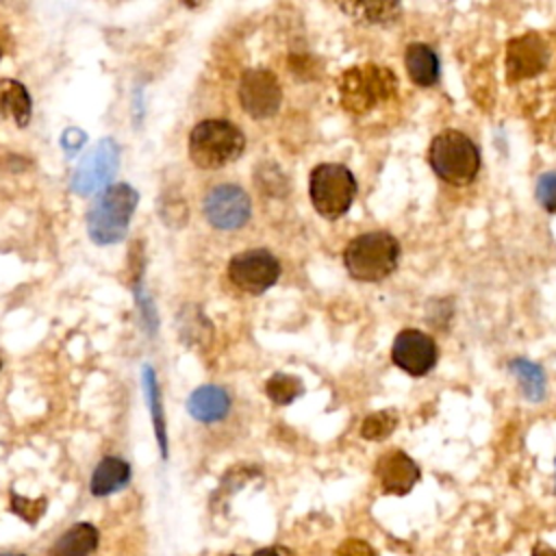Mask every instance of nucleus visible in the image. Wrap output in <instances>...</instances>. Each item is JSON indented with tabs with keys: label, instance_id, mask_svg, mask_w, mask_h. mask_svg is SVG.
Masks as SVG:
<instances>
[{
	"label": "nucleus",
	"instance_id": "2f4dec72",
	"mask_svg": "<svg viewBox=\"0 0 556 556\" xmlns=\"http://www.w3.org/2000/svg\"><path fill=\"white\" fill-rule=\"evenodd\" d=\"M0 367H2V361H0Z\"/></svg>",
	"mask_w": 556,
	"mask_h": 556
},
{
	"label": "nucleus",
	"instance_id": "f3484780",
	"mask_svg": "<svg viewBox=\"0 0 556 556\" xmlns=\"http://www.w3.org/2000/svg\"><path fill=\"white\" fill-rule=\"evenodd\" d=\"M100 534L96 526L80 521L70 526L50 547V556H91L98 547Z\"/></svg>",
	"mask_w": 556,
	"mask_h": 556
},
{
	"label": "nucleus",
	"instance_id": "b1692460",
	"mask_svg": "<svg viewBox=\"0 0 556 556\" xmlns=\"http://www.w3.org/2000/svg\"><path fill=\"white\" fill-rule=\"evenodd\" d=\"M534 195H536V202L547 213H556V172H545L539 176Z\"/></svg>",
	"mask_w": 556,
	"mask_h": 556
},
{
	"label": "nucleus",
	"instance_id": "9d476101",
	"mask_svg": "<svg viewBox=\"0 0 556 556\" xmlns=\"http://www.w3.org/2000/svg\"><path fill=\"white\" fill-rule=\"evenodd\" d=\"M391 361L408 376H426L439 361V348L430 334L417 328H404L391 345Z\"/></svg>",
	"mask_w": 556,
	"mask_h": 556
},
{
	"label": "nucleus",
	"instance_id": "a211bd4d",
	"mask_svg": "<svg viewBox=\"0 0 556 556\" xmlns=\"http://www.w3.org/2000/svg\"><path fill=\"white\" fill-rule=\"evenodd\" d=\"M30 96L26 87L13 78H0V115L26 126L30 119Z\"/></svg>",
	"mask_w": 556,
	"mask_h": 556
},
{
	"label": "nucleus",
	"instance_id": "dca6fc26",
	"mask_svg": "<svg viewBox=\"0 0 556 556\" xmlns=\"http://www.w3.org/2000/svg\"><path fill=\"white\" fill-rule=\"evenodd\" d=\"M128 482H130V465L124 458L106 456L96 465V469L91 473L89 491L96 497H106V495L124 489Z\"/></svg>",
	"mask_w": 556,
	"mask_h": 556
},
{
	"label": "nucleus",
	"instance_id": "4be33fe9",
	"mask_svg": "<svg viewBox=\"0 0 556 556\" xmlns=\"http://www.w3.org/2000/svg\"><path fill=\"white\" fill-rule=\"evenodd\" d=\"M265 393L267 397L278 404V406H287L293 400H298L304 393V384L298 376L291 374H274L271 378H267L265 382Z\"/></svg>",
	"mask_w": 556,
	"mask_h": 556
},
{
	"label": "nucleus",
	"instance_id": "39448f33",
	"mask_svg": "<svg viewBox=\"0 0 556 556\" xmlns=\"http://www.w3.org/2000/svg\"><path fill=\"white\" fill-rule=\"evenodd\" d=\"M243 150V132L228 119H204L189 135V156L202 169L224 167L237 161Z\"/></svg>",
	"mask_w": 556,
	"mask_h": 556
},
{
	"label": "nucleus",
	"instance_id": "5701e85b",
	"mask_svg": "<svg viewBox=\"0 0 556 556\" xmlns=\"http://www.w3.org/2000/svg\"><path fill=\"white\" fill-rule=\"evenodd\" d=\"M397 421H400V417L395 410H391V408L376 410L363 419L361 437L367 441H382L397 428Z\"/></svg>",
	"mask_w": 556,
	"mask_h": 556
},
{
	"label": "nucleus",
	"instance_id": "20e7f679",
	"mask_svg": "<svg viewBox=\"0 0 556 556\" xmlns=\"http://www.w3.org/2000/svg\"><path fill=\"white\" fill-rule=\"evenodd\" d=\"M139 193L126 185L117 182L98 193L96 202L87 213V232L93 243L111 245L126 237L128 224L137 208Z\"/></svg>",
	"mask_w": 556,
	"mask_h": 556
},
{
	"label": "nucleus",
	"instance_id": "7c9ffc66",
	"mask_svg": "<svg viewBox=\"0 0 556 556\" xmlns=\"http://www.w3.org/2000/svg\"><path fill=\"white\" fill-rule=\"evenodd\" d=\"M228 556H237V554H228Z\"/></svg>",
	"mask_w": 556,
	"mask_h": 556
},
{
	"label": "nucleus",
	"instance_id": "f257e3e1",
	"mask_svg": "<svg viewBox=\"0 0 556 556\" xmlns=\"http://www.w3.org/2000/svg\"><path fill=\"white\" fill-rule=\"evenodd\" d=\"M400 241L387 230H371L354 237L343 250V265L354 280L380 282L400 265Z\"/></svg>",
	"mask_w": 556,
	"mask_h": 556
},
{
	"label": "nucleus",
	"instance_id": "c85d7f7f",
	"mask_svg": "<svg viewBox=\"0 0 556 556\" xmlns=\"http://www.w3.org/2000/svg\"><path fill=\"white\" fill-rule=\"evenodd\" d=\"M532 556H556V549L552 545H547V543H536L532 547Z\"/></svg>",
	"mask_w": 556,
	"mask_h": 556
},
{
	"label": "nucleus",
	"instance_id": "a878e982",
	"mask_svg": "<svg viewBox=\"0 0 556 556\" xmlns=\"http://www.w3.org/2000/svg\"><path fill=\"white\" fill-rule=\"evenodd\" d=\"M332 556H378V554L363 539H345L343 543H339V547L334 549Z\"/></svg>",
	"mask_w": 556,
	"mask_h": 556
},
{
	"label": "nucleus",
	"instance_id": "473e14b6",
	"mask_svg": "<svg viewBox=\"0 0 556 556\" xmlns=\"http://www.w3.org/2000/svg\"><path fill=\"white\" fill-rule=\"evenodd\" d=\"M0 56H2V50H0Z\"/></svg>",
	"mask_w": 556,
	"mask_h": 556
},
{
	"label": "nucleus",
	"instance_id": "c756f323",
	"mask_svg": "<svg viewBox=\"0 0 556 556\" xmlns=\"http://www.w3.org/2000/svg\"><path fill=\"white\" fill-rule=\"evenodd\" d=\"M0 556H26V554H20V552H0Z\"/></svg>",
	"mask_w": 556,
	"mask_h": 556
},
{
	"label": "nucleus",
	"instance_id": "0eeeda50",
	"mask_svg": "<svg viewBox=\"0 0 556 556\" xmlns=\"http://www.w3.org/2000/svg\"><path fill=\"white\" fill-rule=\"evenodd\" d=\"M119 165V148L113 139H102L78 163L72 176V191L78 195L102 193Z\"/></svg>",
	"mask_w": 556,
	"mask_h": 556
},
{
	"label": "nucleus",
	"instance_id": "4468645a",
	"mask_svg": "<svg viewBox=\"0 0 556 556\" xmlns=\"http://www.w3.org/2000/svg\"><path fill=\"white\" fill-rule=\"evenodd\" d=\"M187 410L193 419H198L202 424L219 421L230 410V395L226 393V389H222L217 384L198 387L187 400Z\"/></svg>",
	"mask_w": 556,
	"mask_h": 556
},
{
	"label": "nucleus",
	"instance_id": "6e6552de",
	"mask_svg": "<svg viewBox=\"0 0 556 556\" xmlns=\"http://www.w3.org/2000/svg\"><path fill=\"white\" fill-rule=\"evenodd\" d=\"M228 276L237 289L258 295L278 280L280 263L267 250H245L230 258Z\"/></svg>",
	"mask_w": 556,
	"mask_h": 556
},
{
	"label": "nucleus",
	"instance_id": "ddd939ff",
	"mask_svg": "<svg viewBox=\"0 0 556 556\" xmlns=\"http://www.w3.org/2000/svg\"><path fill=\"white\" fill-rule=\"evenodd\" d=\"M376 478L382 493L387 495H406L419 482L417 463L402 450L384 452L376 463Z\"/></svg>",
	"mask_w": 556,
	"mask_h": 556
},
{
	"label": "nucleus",
	"instance_id": "412c9836",
	"mask_svg": "<svg viewBox=\"0 0 556 556\" xmlns=\"http://www.w3.org/2000/svg\"><path fill=\"white\" fill-rule=\"evenodd\" d=\"M143 391H146V404H148L152 421H154L161 456L165 458L167 456V434H165V419H163V408H161V391L156 384L154 369L150 365L143 367Z\"/></svg>",
	"mask_w": 556,
	"mask_h": 556
},
{
	"label": "nucleus",
	"instance_id": "393cba45",
	"mask_svg": "<svg viewBox=\"0 0 556 556\" xmlns=\"http://www.w3.org/2000/svg\"><path fill=\"white\" fill-rule=\"evenodd\" d=\"M11 508H13V513H17L28 523H35L43 515V510H46V500L43 497H39V500H24L17 493H13L11 495Z\"/></svg>",
	"mask_w": 556,
	"mask_h": 556
},
{
	"label": "nucleus",
	"instance_id": "9b49d317",
	"mask_svg": "<svg viewBox=\"0 0 556 556\" xmlns=\"http://www.w3.org/2000/svg\"><path fill=\"white\" fill-rule=\"evenodd\" d=\"M204 215L219 230H237L252 215L248 193L237 185H217L204 200Z\"/></svg>",
	"mask_w": 556,
	"mask_h": 556
},
{
	"label": "nucleus",
	"instance_id": "aec40b11",
	"mask_svg": "<svg viewBox=\"0 0 556 556\" xmlns=\"http://www.w3.org/2000/svg\"><path fill=\"white\" fill-rule=\"evenodd\" d=\"M341 11L350 13L354 20L367 22V24H389L395 22L402 13V7L397 2H343L339 4Z\"/></svg>",
	"mask_w": 556,
	"mask_h": 556
},
{
	"label": "nucleus",
	"instance_id": "1a4fd4ad",
	"mask_svg": "<svg viewBox=\"0 0 556 556\" xmlns=\"http://www.w3.org/2000/svg\"><path fill=\"white\" fill-rule=\"evenodd\" d=\"M239 102L243 111L254 119H267L276 115L282 102V89L276 74L265 67L248 70L239 83Z\"/></svg>",
	"mask_w": 556,
	"mask_h": 556
},
{
	"label": "nucleus",
	"instance_id": "cd10ccee",
	"mask_svg": "<svg viewBox=\"0 0 556 556\" xmlns=\"http://www.w3.org/2000/svg\"><path fill=\"white\" fill-rule=\"evenodd\" d=\"M254 556H295V554L289 547H285V545H269V547L256 549Z\"/></svg>",
	"mask_w": 556,
	"mask_h": 556
},
{
	"label": "nucleus",
	"instance_id": "2eb2a0df",
	"mask_svg": "<svg viewBox=\"0 0 556 556\" xmlns=\"http://www.w3.org/2000/svg\"><path fill=\"white\" fill-rule=\"evenodd\" d=\"M404 65L408 72V78L417 87H432L439 83L441 76V63L437 52L426 43H410L404 52Z\"/></svg>",
	"mask_w": 556,
	"mask_h": 556
},
{
	"label": "nucleus",
	"instance_id": "7ed1b4c3",
	"mask_svg": "<svg viewBox=\"0 0 556 556\" xmlns=\"http://www.w3.org/2000/svg\"><path fill=\"white\" fill-rule=\"evenodd\" d=\"M337 91L341 106L348 113L365 115L395 96L397 78L389 67L382 65H354L339 76Z\"/></svg>",
	"mask_w": 556,
	"mask_h": 556
},
{
	"label": "nucleus",
	"instance_id": "423d86ee",
	"mask_svg": "<svg viewBox=\"0 0 556 556\" xmlns=\"http://www.w3.org/2000/svg\"><path fill=\"white\" fill-rule=\"evenodd\" d=\"M358 191L354 174L341 163H321L311 172L308 193L315 211L326 219L343 217Z\"/></svg>",
	"mask_w": 556,
	"mask_h": 556
},
{
	"label": "nucleus",
	"instance_id": "bb28decb",
	"mask_svg": "<svg viewBox=\"0 0 556 556\" xmlns=\"http://www.w3.org/2000/svg\"><path fill=\"white\" fill-rule=\"evenodd\" d=\"M85 141H87V135L78 128H67L61 137V146L67 152V156H74L85 146Z\"/></svg>",
	"mask_w": 556,
	"mask_h": 556
},
{
	"label": "nucleus",
	"instance_id": "f8f14e48",
	"mask_svg": "<svg viewBox=\"0 0 556 556\" xmlns=\"http://www.w3.org/2000/svg\"><path fill=\"white\" fill-rule=\"evenodd\" d=\"M549 48L536 33L519 35L506 46V74L510 80H526L547 67Z\"/></svg>",
	"mask_w": 556,
	"mask_h": 556
},
{
	"label": "nucleus",
	"instance_id": "f03ea898",
	"mask_svg": "<svg viewBox=\"0 0 556 556\" xmlns=\"http://www.w3.org/2000/svg\"><path fill=\"white\" fill-rule=\"evenodd\" d=\"M428 163L443 182L465 187L476 180L482 159L469 135L456 128H445L432 137L428 148Z\"/></svg>",
	"mask_w": 556,
	"mask_h": 556
},
{
	"label": "nucleus",
	"instance_id": "6ab92c4d",
	"mask_svg": "<svg viewBox=\"0 0 556 556\" xmlns=\"http://www.w3.org/2000/svg\"><path fill=\"white\" fill-rule=\"evenodd\" d=\"M508 371L517 378L519 389L528 402H543L545 400V371L541 365L528 358H513L508 363Z\"/></svg>",
	"mask_w": 556,
	"mask_h": 556
},
{
	"label": "nucleus",
	"instance_id": "72a5a7b5",
	"mask_svg": "<svg viewBox=\"0 0 556 556\" xmlns=\"http://www.w3.org/2000/svg\"><path fill=\"white\" fill-rule=\"evenodd\" d=\"M554 465H556V460H554Z\"/></svg>",
	"mask_w": 556,
	"mask_h": 556
}]
</instances>
